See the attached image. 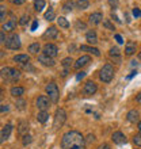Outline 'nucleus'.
<instances>
[{
	"label": "nucleus",
	"instance_id": "1",
	"mask_svg": "<svg viewBox=\"0 0 141 149\" xmlns=\"http://www.w3.org/2000/svg\"><path fill=\"white\" fill-rule=\"evenodd\" d=\"M62 149H84L86 148V138L77 130L66 132L61 138Z\"/></svg>",
	"mask_w": 141,
	"mask_h": 149
},
{
	"label": "nucleus",
	"instance_id": "2",
	"mask_svg": "<svg viewBox=\"0 0 141 149\" xmlns=\"http://www.w3.org/2000/svg\"><path fill=\"white\" fill-rule=\"evenodd\" d=\"M113 77H114V66L107 62V64L102 66L101 72H99V79L103 83H110Z\"/></svg>",
	"mask_w": 141,
	"mask_h": 149
},
{
	"label": "nucleus",
	"instance_id": "3",
	"mask_svg": "<svg viewBox=\"0 0 141 149\" xmlns=\"http://www.w3.org/2000/svg\"><path fill=\"white\" fill-rule=\"evenodd\" d=\"M1 76L3 79H5L7 81H16L21 77V72L15 68H10V66H5V68H1Z\"/></svg>",
	"mask_w": 141,
	"mask_h": 149
},
{
	"label": "nucleus",
	"instance_id": "4",
	"mask_svg": "<svg viewBox=\"0 0 141 149\" xmlns=\"http://www.w3.org/2000/svg\"><path fill=\"white\" fill-rule=\"evenodd\" d=\"M66 121V113L64 109H57L56 114H54V119H53V130H57L65 123Z\"/></svg>",
	"mask_w": 141,
	"mask_h": 149
},
{
	"label": "nucleus",
	"instance_id": "5",
	"mask_svg": "<svg viewBox=\"0 0 141 149\" xmlns=\"http://www.w3.org/2000/svg\"><path fill=\"white\" fill-rule=\"evenodd\" d=\"M45 91H46V94H48L49 99L53 102V103H57L58 98H60V91H58V87L56 83H49L46 87H45Z\"/></svg>",
	"mask_w": 141,
	"mask_h": 149
},
{
	"label": "nucleus",
	"instance_id": "6",
	"mask_svg": "<svg viewBox=\"0 0 141 149\" xmlns=\"http://www.w3.org/2000/svg\"><path fill=\"white\" fill-rule=\"evenodd\" d=\"M5 48L11 49V50H18L21 49V38L18 34H11L5 41Z\"/></svg>",
	"mask_w": 141,
	"mask_h": 149
},
{
	"label": "nucleus",
	"instance_id": "7",
	"mask_svg": "<svg viewBox=\"0 0 141 149\" xmlns=\"http://www.w3.org/2000/svg\"><path fill=\"white\" fill-rule=\"evenodd\" d=\"M97 91H98L97 83H94L92 80H88V81H86V84H84V87H83V94H84V95L91 96V95H94Z\"/></svg>",
	"mask_w": 141,
	"mask_h": 149
},
{
	"label": "nucleus",
	"instance_id": "8",
	"mask_svg": "<svg viewBox=\"0 0 141 149\" xmlns=\"http://www.w3.org/2000/svg\"><path fill=\"white\" fill-rule=\"evenodd\" d=\"M42 52H44V54L49 56V57L54 58L58 54V49H57V46H56L54 44H45Z\"/></svg>",
	"mask_w": 141,
	"mask_h": 149
},
{
	"label": "nucleus",
	"instance_id": "9",
	"mask_svg": "<svg viewBox=\"0 0 141 149\" xmlns=\"http://www.w3.org/2000/svg\"><path fill=\"white\" fill-rule=\"evenodd\" d=\"M49 99L48 96H45V95H41V96L37 98V100H35V105L38 107L40 111H46L49 109Z\"/></svg>",
	"mask_w": 141,
	"mask_h": 149
},
{
	"label": "nucleus",
	"instance_id": "10",
	"mask_svg": "<svg viewBox=\"0 0 141 149\" xmlns=\"http://www.w3.org/2000/svg\"><path fill=\"white\" fill-rule=\"evenodd\" d=\"M11 132H12V125L11 123L4 125V126L1 127V132H0V141L4 142V141L8 140L10 136H11Z\"/></svg>",
	"mask_w": 141,
	"mask_h": 149
},
{
	"label": "nucleus",
	"instance_id": "11",
	"mask_svg": "<svg viewBox=\"0 0 141 149\" xmlns=\"http://www.w3.org/2000/svg\"><path fill=\"white\" fill-rule=\"evenodd\" d=\"M101 22H103V14L102 12H92L88 18V23L91 26H97Z\"/></svg>",
	"mask_w": 141,
	"mask_h": 149
},
{
	"label": "nucleus",
	"instance_id": "12",
	"mask_svg": "<svg viewBox=\"0 0 141 149\" xmlns=\"http://www.w3.org/2000/svg\"><path fill=\"white\" fill-rule=\"evenodd\" d=\"M111 140H113V142L117 145H122V144H126V137H125V134H123L122 132H114L113 134H111Z\"/></svg>",
	"mask_w": 141,
	"mask_h": 149
},
{
	"label": "nucleus",
	"instance_id": "13",
	"mask_svg": "<svg viewBox=\"0 0 141 149\" xmlns=\"http://www.w3.org/2000/svg\"><path fill=\"white\" fill-rule=\"evenodd\" d=\"M88 62H91V57L90 56H81L76 60V62L73 64V68L75 69H81L83 66H86Z\"/></svg>",
	"mask_w": 141,
	"mask_h": 149
},
{
	"label": "nucleus",
	"instance_id": "14",
	"mask_svg": "<svg viewBox=\"0 0 141 149\" xmlns=\"http://www.w3.org/2000/svg\"><path fill=\"white\" fill-rule=\"evenodd\" d=\"M38 61H40L42 65H45V66H54V64H56V61H54L52 57H49V56L44 54V53L38 56Z\"/></svg>",
	"mask_w": 141,
	"mask_h": 149
},
{
	"label": "nucleus",
	"instance_id": "15",
	"mask_svg": "<svg viewBox=\"0 0 141 149\" xmlns=\"http://www.w3.org/2000/svg\"><path fill=\"white\" fill-rule=\"evenodd\" d=\"M109 56H110V58H113L117 64H121V52H119V49L117 48V46L110 48V50H109Z\"/></svg>",
	"mask_w": 141,
	"mask_h": 149
},
{
	"label": "nucleus",
	"instance_id": "16",
	"mask_svg": "<svg viewBox=\"0 0 141 149\" xmlns=\"http://www.w3.org/2000/svg\"><path fill=\"white\" fill-rule=\"evenodd\" d=\"M86 40L90 45H97L98 44V35H97V31L95 30H88L87 34H86Z\"/></svg>",
	"mask_w": 141,
	"mask_h": 149
},
{
	"label": "nucleus",
	"instance_id": "17",
	"mask_svg": "<svg viewBox=\"0 0 141 149\" xmlns=\"http://www.w3.org/2000/svg\"><path fill=\"white\" fill-rule=\"evenodd\" d=\"M138 117H140V113H138L136 109H133V110H130V111H128V114H126V119H128L130 123L138 122V121H140V118H138Z\"/></svg>",
	"mask_w": 141,
	"mask_h": 149
},
{
	"label": "nucleus",
	"instance_id": "18",
	"mask_svg": "<svg viewBox=\"0 0 141 149\" xmlns=\"http://www.w3.org/2000/svg\"><path fill=\"white\" fill-rule=\"evenodd\" d=\"M29 123H27V121H21V122L18 123V133H19V136H26V134H29Z\"/></svg>",
	"mask_w": 141,
	"mask_h": 149
},
{
	"label": "nucleus",
	"instance_id": "19",
	"mask_svg": "<svg viewBox=\"0 0 141 149\" xmlns=\"http://www.w3.org/2000/svg\"><path fill=\"white\" fill-rule=\"evenodd\" d=\"M58 35V30L56 29L54 26H50L49 29H46L44 34V38H49V40H54V38H57Z\"/></svg>",
	"mask_w": 141,
	"mask_h": 149
},
{
	"label": "nucleus",
	"instance_id": "20",
	"mask_svg": "<svg viewBox=\"0 0 141 149\" xmlns=\"http://www.w3.org/2000/svg\"><path fill=\"white\" fill-rule=\"evenodd\" d=\"M15 62H18V64H26V62L30 61V56L29 54H16V56H14L12 58Z\"/></svg>",
	"mask_w": 141,
	"mask_h": 149
},
{
	"label": "nucleus",
	"instance_id": "21",
	"mask_svg": "<svg viewBox=\"0 0 141 149\" xmlns=\"http://www.w3.org/2000/svg\"><path fill=\"white\" fill-rule=\"evenodd\" d=\"M15 26H16V21H15V19H11V21H8V22L3 23L1 30L3 31H14L15 30Z\"/></svg>",
	"mask_w": 141,
	"mask_h": 149
},
{
	"label": "nucleus",
	"instance_id": "22",
	"mask_svg": "<svg viewBox=\"0 0 141 149\" xmlns=\"http://www.w3.org/2000/svg\"><path fill=\"white\" fill-rule=\"evenodd\" d=\"M80 50H84V52L91 53V54L97 56V57H99V56H101V52H99V49L94 48V46H86V45H81V46H80Z\"/></svg>",
	"mask_w": 141,
	"mask_h": 149
},
{
	"label": "nucleus",
	"instance_id": "23",
	"mask_svg": "<svg viewBox=\"0 0 141 149\" xmlns=\"http://www.w3.org/2000/svg\"><path fill=\"white\" fill-rule=\"evenodd\" d=\"M11 96H14V98H21L25 94V88L23 87H18V85H15V87H12L11 88Z\"/></svg>",
	"mask_w": 141,
	"mask_h": 149
},
{
	"label": "nucleus",
	"instance_id": "24",
	"mask_svg": "<svg viewBox=\"0 0 141 149\" xmlns=\"http://www.w3.org/2000/svg\"><path fill=\"white\" fill-rule=\"evenodd\" d=\"M136 53V44L134 42H129L126 45V48H125V56H133Z\"/></svg>",
	"mask_w": 141,
	"mask_h": 149
},
{
	"label": "nucleus",
	"instance_id": "25",
	"mask_svg": "<svg viewBox=\"0 0 141 149\" xmlns=\"http://www.w3.org/2000/svg\"><path fill=\"white\" fill-rule=\"evenodd\" d=\"M75 5H76V3L73 1V0H66L65 3L62 4V11H65V12H70V11L73 10Z\"/></svg>",
	"mask_w": 141,
	"mask_h": 149
},
{
	"label": "nucleus",
	"instance_id": "26",
	"mask_svg": "<svg viewBox=\"0 0 141 149\" xmlns=\"http://www.w3.org/2000/svg\"><path fill=\"white\" fill-rule=\"evenodd\" d=\"M48 118H49L48 111H40L38 115H37V121H38L40 123H45L46 121H48Z\"/></svg>",
	"mask_w": 141,
	"mask_h": 149
},
{
	"label": "nucleus",
	"instance_id": "27",
	"mask_svg": "<svg viewBox=\"0 0 141 149\" xmlns=\"http://www.w3.org/2000/svg\"><path fill=\"white\" fill-rule=\"evenodd\" d=\"M45 5H46L45 0H34V10L37 12H41L45 8Z\"/></svg>",
	"mask_w": 141,
	"mask_h": 149
},
{
	"label": "nucleus",
	"instance_id": "28",
	"mask_svg": "<svg viewBox=\"0 0 141 149\" xmlns=\"http://www.w3.org/2000/svg\"><path fill=\"white\" fill-rule=\"evenodd\" d=\"M88 7H90V1H88V0H77V1H76V8L87 10Z\"/></svg>",
	"mask_w": 141,
	"mask_h": 149
},
{
	"label": "nucleus",
	"instance_id": "29",
	"mask_svg": "<svg viewBox=\"0 0 141 149\" xmlns=\"http://www.w3.org/2000/svg\"><path fill=\"white\" fill-rule=\"evenodd\" d=\"M40 50H41V45L38 44V42H34V44H31L30 46H29V52H30L31 54H38Z\"/></svg>",
	"mask_w": 141,
	"mask_h": 149
},
{
	"label": "nucleus",
	"instance_id": "30",
	"mask_svg": "<svg viewBox=\"0 0 141 149\" xmlns=\"http://www.w3.org/2000/svg\"><path fill=\"white\" fill-rule=\"evenodd\" d=\"M57 25L60 27H62V29H68V27H69V22H68L64 16L57 18Z\"/></svg>",
	"mask_w": 141,
	"mask_h": 149
},
{
	"label": "nucleus",
	"instance_id": "31",
	"mask_svg": "<svg viewBox=\"0 0 141 149\" xmlns=\"http://www.w3.org/2000/svg\"><path fill=\"white\" fill-rule=\"evenodd\" d=\"M72 62H73V60H72V58L66 57V58H64V60L61 61V65H62V68H64V69L68 70L70 66H72Z\"/></svg>",
	"mask_w": 141,
	"mask_h": 149
},
{
	"label": "nucleus",
	"instance_id": "32",
	"mask_svg": "<svg viewBox=\"0 0 141 149\" xmlns=\"http://www.w3.org/2000/svg\"><path fill=\"white\" fill-rule=\"evenodd\" d=\"M54 18H56V15H54V10H53L52 7H49V10L45 12V19L50 22V21H53V19H54Z\"/></svg>",
	"mask_w": 141,
	"mask_h": 149
},
{
	"label": "nucleus",
	"instance_id": "33",
	"mask_svg": "<svg viewBox=\"0 0 141 149\" xmlns=\"http://www.w3.org/2000/svg\"><path fill=\"white\" fill-rule=\"evenodd\" d=\"M103 27H106L107 30H110V31H114L115 30L114 25L110 22V19H103Z\"/></svg>",
	"mask_w": 141,
	"mask_h": 149
},
{
	"label": "nucleus",
	"instance_id": "34",
	"mask_svg": "<svg viewBox=\"0 0 141 149\" xmlns=\"http://www.w3.org/2000/svg\"><path fill=\"white\" fill-rule=\"evenodd\" d=\"M5 15H7V10H5L4 5L1 4L0 5V21H1V22L5 21Z\"/></svg>",
	"mask_w": 141,
	"mask_h": 149
},
{
	"label": "nucleus",
	"instance_id": "35",
	"mask_svg": "<svg viewBox=\"0 0 141 149\" xmlns=\"http://www.w3.org/2000/svg\"><path fill=\"white\" fill-rule=\"evenodd\" d=\"M31 141H33V137L30 136V134H26V136H23L22 137V144L26 146V145L31 144Z\"/></svg>",
	"mask_w": 141,
	"mask_h": 149
},
{
	"label": "nucleus",
	"instance_id": "36",
	"mask_svg": "<svg viewBox=\"0 0 141 149\" xmlns=\"http://www.w3.org/2000/svg\"><path fill=\"white\" fill-rule=\"evenodd\" d=\"M29 21H30L29 15H23V16L19 19V25H21V26H26L27 23H29Z\"/></svg>",
	"mask_w": 141,
	"mask_h": 149
},
{
	"label": "nucleus",
	"instance_id": "37",
	"mask_svg": "<svg viewBox=\"0 0 141 149\" xmlns=\"http://www.w3.org/2000/svg\"><path fill=\"white\" fill-rule=\"evenodd\" d=\"M25 106H26V100H23V99H21V98H18L16 100V107L18 109H25Z\"/></svg>",
	"mask_w": 141,
	"mask_h": 149
},
{
	"label": "nucleus",
	"instance_id": "38",
	"mask_svg": "<svg viewBox=\"0 0 141 149\" xmlns=\"http://www.w3.org/2000/svg\"><path fill=\"white\" fill-rule=\"evenodd\" d=\"M133 142H134L137 146H140V148H141V134H140V133L133 137Z\"/></svg>",
	"mask_w": 141,
	"mask_h": 149
},
{
	"label": "nucleus",
	"instance_id": "39",
	"mask_svg": "<svg viewBox=\"0 0 141 149\" xmlns=\"http://www.w3.org/2000/svg\"><path fill=\"white\" fill-rule=\"evenodd\" d=\"M76 29H77V30H86V23H83V22H80V21H76Z\"/></svg>",
	"mask_w": 141,
	"mask_h": 149
},
{
	"label": "nucleus",
	"instance_id": "40",
	"mask_svg": "<svg viewBox=\"0 0 141 149\" xmlns=\"http://www.w3.org/2000/svg\"><path fill=\"white\" fill-rule=\"evenodd\" d=\"M22 68H23L25 70H30V72H33V70H34V66L31 65L30 62H26V64H23Z\"/></svg>",
	"mask_w": 141,
	"mask_h": 149
},
{
	"label": "nucleus",
	"instance_id": "41",
	"mask_svg": "<svg viewBox=\"0 0 141 149\" xmlns=\"http://www.w3.org/2000/svg\"><path fill=\"white\" fill-rule=\"evenodd\" d=\"M109 4H110V7L111 8H117V7H118L119 5V1L118 0H109Z\"/></svg>",
	"mask_w": 141,
	"mask_h": 149
},
{
	"label": "nucleus",
	"instance_id": "42",
	"mask_svg": "<svg viewBox=\"0 0 141 149\" xmlns=\"http://www.w3.org/2000/svg\"><path fill=\"white\" fill-rule=\"evenodd\" d=\"M133 16L134 18L141 16V10L138 8V7H134V8H133Z\"/></svg>",
	"mask_w": 141,
	"mask_h": 149
},
{
	"label": "nucleus",
	"instance_id": "43",
	"mask_svg": "<svg viewBox=\"0 0 141 149\" xmlns=\"http://www.w3.org/2000/svg\"><path fill=\"white\" fill-rule=\"evenodd\" d=\"M10 3L14 5H22L25 4V0H10Z\"/></svg>",
	"mask_w": 141,
	"mask_h": 149
},
{
	"label": "nucleus",
	"instance_id": "44",
	"mask_svg": "<svg viewBox=\"0 0 141 149\" xmlns=\"http://www.w3.org/2000/svg\"><path fill=\"white\" fill-rule=\"evenodd\" d=\"M5 41H7V38H5V35H4V31L1 30V33H0V42L4 45V44H5Z\"/></svg>",
	"mask_w": 141,
	"mask_h": 149
},
{
	"label": "nucleus",
	"instance_id": "45",
	"mask_svg": "<svg viewBox=\"0 0 141 149\" xmlns=\"http://www.w3.org/2000/svg\"><path fill=\"white\" fill-rule=\"evenodd\" d=\"M10 110V107L7 105H1V107H0V111H1V114H4V113H7Z\"/></svg>",
	"mask_w": 141,
	"mask_h": 149
},
{
	"label": "nucleus",
	"instance_id": "46",
	"mask_svg": "<svg viewBox=\"0 0 141 149\" xmlns=\"http://www.w3.org/2000/svg\"><path fill=\"white\" fill-rule=\"evenodd\" d=\"M84 76H86V72H83V70H81V72H79V73L76 74V80H81Z\"/></svg>",
	"mask_w": 141,
	"mask_h": 149
},
{
	"label": "nucleus",
	"instance_id": "47",
	"mask_svg": "<svg viewBox=\"0 0 141 149\" xmlns=\"http://www.w3.org/2000/svg\"><path fill=\"white\" fill-rule=\"evenodd\" d=\"M86 141H87V142H92V141H95V136H94V134H88Z\"/></svg>",
	"mask_w": 141,
	"mask_h": 149
},
{
	"label": "nucleus",
	"instance_id": "48",
	"mask_svg": "<svg viewBox=\"0 0 141 149\" xmlns=\"http://www.w3.org/2000/svg\"><path fill=\"white\" fill-rule=\"evenodd\" d=\"M115 40H117V42H118V44H123L122 37H121L119 34H115Z\"/></svg>",
	"mask_w": 141,
	"mask_h": 149
},
{
	"label": "nucleus",
	"instance_id": "49",
	"mask_svg": "<svg viewBox=\"0 0 141 149\" xmlns=\"http://www.w3.org/2000/svg\"><path fill=\"white\" fill-rule=\"evenodd\" d=\"M97 149H110V146H109V145H107V144H101V145H99V146H98Z\"/></svg>",
	"mask_w": 141,
	"mask_h": 149
},
{
	"label": "nucleus",
	"instance_id": "50",
	"mask_svg": "<svg viewBox=\"0 0 141 149\" xmlns=\"http://www.w3.org/2000/svg\"><path fill=\"white\" fill-rule=\"evenodd\" d=\"M37 26H38V21H34L33 25H31V31H34L35 29H37Z\"/></svg>",
	"mask_w": 141,
	"mask_h": 149
},
{
	"label": "nucleus",
	"instance_id": "51",
	"mask_svg": "<svg viewBox=\"0 0 141 149\" xmlns=\"http://www.w3.org/2000/svg\"><path fill=\"white\" fill-rule=\"evenodd\" d=\"M111 18H114V19H115V22H117V23H119V25L122 23V22H121V21H119V19H118V18H117V15H115L114 12H111Z\"/></svg>",
	"mask_w": 141,
	"mask_h": 149
},
{
	"label": "nucleus",
	"instance_id": "52",
	"mask_svg": "<svg viewBox=\"0 0 141 149\" xmlns=\"http://www.w3.org/2000/svg\"><path fill=\"white\" fill-rule=\"evenodd\" d=\"M136 102H137V103H138V105L141 106V92H140V94H138V95H137V96H136Z\"/></svg>",
	"mask_w": 141,
	"mask_h": 149
},
{
	"label": "nucleus",
	"instance_id": "53",
	"mask_svg": "<svg viewBox=\"0 0 141 149\" xmlns=\"http://www.w3.org/2000/svg\"><path fill=\"white\" fill-rule=\"evenodd\" d=\"M137 129H138V133L141 134V119L138 121V122H137Z\"/></svg>",
	"mask_w": 141,
	"mask_h": 149
},
{
	"label": "nucleus",
	"instance_id": "54",
	"mask_svg": "<svg viewBox=\"0 0 141 149\" xmlns=\"http://www.w3.org/2000/svg\"><path fill=\"white\" fill-rule=\"evenodd\" d=\"M136 73H137L136 70H133L132 73H130V74H129V76H128V79H132V77H133V76H134V74H136Z\"/></svg>",
	"mask_w": 141,
	"mask_h": 149
},
{
	"label": "nucleus",
	"instance_id": "55",
	"mask_svg": "<svg viewBox=\"0 0 141 149\" xmlns=\"http://www.w3.org/2000/svg\"><path fill=\"white\" fill-rule=\"evenodd\" d=\"M68 50H69V52H73V50H75V46H73V45H70L69 48H68Z\"/></svg>",
	"mask_w": 141,
	"mask_h": 149
},
{
	"label": "nucleus",
	"instance_id": "56",
	"mask_svg": "<svg viewBox=\"0 0 141 149\" xmlns=\"http://www.w3.org/2000/svg\"><path fill=\"white\" fill-rule=\"evenodd\" d=\"M138 57H140V58H141V53H140V54H138Z\"/></svg>",
	"mask_w": 141,
	"mask_h": 149
},
{
	"label": "nucleus",
	"instance_id": "57",
	"mask_svg": "<svg viewBox=\"0 0 141 149\" xmlns=\"http://www.w3.org/2000/svg\"><path fill=\"white\" fill-rule=\"evenodd\" d=\"M1 1H3V0H1Z\"/></svg>",
	"mask_w": 141,
	"mask_h": 149
}]
</instances>
